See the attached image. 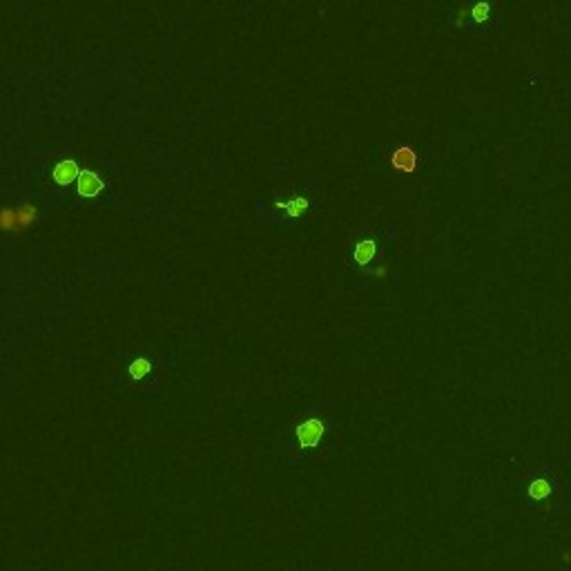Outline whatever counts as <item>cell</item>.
<instances>
[{"mask_svg":"<svg viewBox=\"0 0 571 571\" xmlns=\"http://www.w3.org/2000/svg\"><path fill=\"white\" fill-rule=\"evenodd\" d=\"M311 210H313V196H308L304 190H295V192L290 190L286 194V199L277 196L270 204V214H277L272 226L299 221L306 217V214H311Z\"/></svg>","mask_w":571,"mask_h":571,"instance_id":"2","label":"cell"},{"mask_svg":"<svg viewBox=\"0 0 571 571\" xmlns=\"http://www.w3.org/2000/svg\"><path fill=\"white\" fill-rule=\"evenodd\" d=\"M489 16H491V5H489V3L480 0V3H477V5H473V9H471V18H473L475 23H484V21H489Z\"/></svg>","mask_w":571,"mask_h":571,"instance_id":"9","label":"cell"},{"mask_svg":"<svg viewBox=\"0 0 571 571\" xmlns=\"http://www.w3.org/2000/svg\"><path fill=\"white\" fill-rule=\"evenodd\" d=\"M389 163H391L393 170H397V172L413 174L415 167H418V154H415V150L409 148V145H399V148H395L391 152Z\"/></svg>","mask_w":571,"mask_h":571,"instance_id":"6","label":"cell"},{"mask_svg":"<svg viewBox=\"0 0 571 571\" xmlns=\"http://www.w3.org/2000/svg\"><path fill=\"white\" fill-rule=\"evenodd\" d=\"M551 496V482L545 477H536L529 484V498L531 500H547Z\"/></svg>","mask_w":571,"mask_h":571,"instance_id":"8","label":"cell"},{"mask_svg":"<svg viewBox=\"0 0 571 571\" xmlns=\"http://www.w3.org/2000/svg\"><path fill=\"white\" fill-rule=\"evenodd\" d=\"M154 366L150 355H128L126 357V382L128 384H138V387H148L154 379Z\"/></svg>","mask_w":571,"mask_h":571,"instance_id":"3","label":"cell"},{"mask_svg":"<svg viewBox=\"0 0 571 571\" xmlns=\"http://www.w3.org/2000/svg\"><path fill=\"white\" fill-rule=\"evenodd\" d=\"M105 190V181L99 172L94 170H81L79 179H76V192H79L81 199H99L101 192Z\"/></svg>","mask_w":571,"mask_h":571,"instance_id":"5","label":"cell"},{"mask_svg":"<svg viewBox=\"0 0 571 571\" xmlns=\"http://www.w3.org/2000/svg\"><path fill=\"white\" fill-rule=\"evenodd\" d=\"M379 239L377 237H360L355 239L353 248H350V261L355 266L366 268L375 261V257L379 255Z\"/></svg>","mask_w":571,"mask_h":571,"instance_id":"4","label":"cell"},{"mask_svg":"<svg viewBox=\"0 0 571 571\" xmlns=\"http://www.w3.org/2000/svg\"><path fill=\"white\" fill-rule=\"evenodd\" d=\"M79 174H81L79 163H76L74 159H63V161H58V163L54 165V170H52V181H54V185H58V188H65V185L76 183Z\"/></svg>","mask_w":571,"mask_h":571,"instance_id":"7","label":"cell"},{"mask_svg":"<svg viewBox=\"0 0 571 571\" xmlns=\"http://www.w3.org/2000/svg\"><path fill=\"white\" fill-rule=\"evenodd\" d=\"M335 426V413L323 409H306L292 413L286 422V444L292 453L313 460L326 446V438Z\"/></svg>","mask_w":571,"mask_h":571,"instance_id":"1","label":"cell"}]
</instances>
